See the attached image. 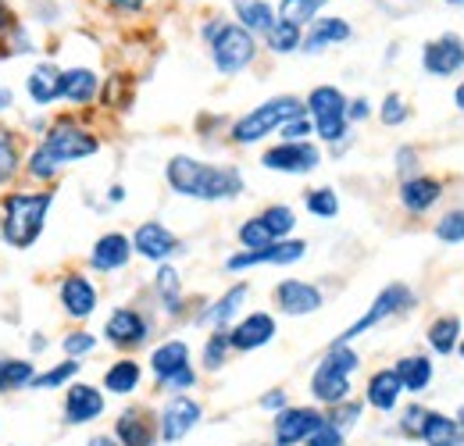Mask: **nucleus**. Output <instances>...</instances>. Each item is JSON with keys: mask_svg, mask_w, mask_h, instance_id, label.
<instances>
[{"mask_svg": "<svg viewBox=\"0 0 464 446\" xmlns=\"http://www.w3.org/2000/svg\"><path fill=\"white\" fill-rule=\"evenodd\" d=\"M101 147H104V143H101L97 129H90V125H86L82 118H75V114H58V118L47 125L44 140L25 154V175H29L33 182H40V186H54L64 168L79 165V161L101 154Z\"/></svg>", "mask_w": 464, "mask_h": 446, "instance_id": "f257e3e1", "label": "nucleus"}, {"mask_svg": "<svg viewBox=\"0 0 464 446\" xmlns=\"http://www.w3.org/2000/svg\"><path fill=\"white\" fill-rule=\"evenodd\" d=\"M165 182L175 197L200 200V204H226V200L243 197L246 189V179L236 165H215V161H200L189 154L169 158Z\"/></svg>", "mask_w": 464, "mask_h": 446, "instance_id": "f03ea898", "label": "nucleus"}, {"mask_svg": "<svg viewBox=\"0 0 464 446\" xmlns=\"http://www.w3.org/2000/svg\"><path fill=\"white\" fill-rule=\"evenodd\" d=\"M54 200H58L54 186L4 189L0 193V243H7L11 250H33L47 228Z\"/></svg>", "mask_w": 464, "mask_h": 446, "instance_id": "7ed1b4c3", "label": "nucleus"}, {"mask_svg": "<svg viewBox=\"0 0 464 446\" xmlns=\"http://www.w3.org/2000/svg\"><path fill=\"white\" fill-rule=\"evenodd\" d=\"M357 372H361V354L353 350V343H329V350L318 357V364H314V372L307 379L311 403L329 411V407L350 400Z\"/></svg>", "mask_w": 464, "mask_h": 446, "instance_id": "20e7f679", "label": "nucleus"}, {"mask_svg": "<svg viewBox=\"0 0 464 446\" xmlns=\"http://www.w3.org/2000/svg\"><path fill=\"white\" fill-rule=\"evenodd\" d=\"M296 114H304V97H293V93L268 97L257 108H250L236 121H229V143L232 147H257L268 136H279V129Z\"/></svg>", "mask_w": 464, "mask_h": 446, "instance_id": "39448f33", "label": "nucleus"}, {"mask_svg": "<svg viewBox=\"0 0 464 446\" xmlns=\"http://www.w3.org/2000/svg\"><path fill=\"white\" fill-rule=\"evenodd\" d=\"M347 104H350L347 93H343L340 86H329V82L314 86V90L304 97V112L314 121L318 143L333 147L336 154H343L347 143L353 140V125L347 121Z\"/></svg>", "mask_w": 464, "mask_h": 446, "instance_id": "423d86ee", "label": "nucleus"}, {"mask_svg": "<svg viewBox=\"0 0 464 446\" xmlns=\"http://www.w3.org/2000/svg\"><path fill=\"white\" fill-rule=\"evenodd\" d=\"M414 307H418V293H414L407 282H390V286H382V289L375 293V300L368 304V311H364L357 322H350L347 329L336 335L333 343H353V339H361L364 333L386 325L390 318H404V315H411Z\"/></svg>", "mask_w": 464, "mask_h": 446, "instance_id": "0eeeda50", "label": "nucleus"}, {"mask_svg": "<svg viewBox=\"0 0 464 446\" xmlns=\"http://www.w3.org/2000/svg\"><path fill=\"white\" fill-rule=\"evenodd\" d=\"M208 54H211V64H215L218 75H239V72H246V68L257 61L261 44H257V36L246 33L239 22L222 18L218 33L208 40Z\"/></svg>", "mask_w": 464, "mask_h": 446, "instance_id": "6e6552de", "label": "nucleus"}, {"mask_svg": "<svg viewBox=\"0 0 464 446\" xmlns=\"http://www.w3.org/2000/svg\"><path fill=\"white\" fill-rule=\"evenodd\" d=\"M104 343L115 346L118 354H136L150 343L154 335V318L143 311V307H132V304H121L115 307L108 318H104Z\"/></svg>", "mask_w": 464, "mask_h": 446, "instance_id": "1a4fd4ad", "label": "nucleus"}, {"mask_svg": "<svg viewBox=\"0 0 464 446\" xmlns=\"http://www.w3.org/2000/svg\"><path fill=\"white\" fill-rule=\"evenodd\" d=\"M204 422V403L193 393H179V396H165V403L158 407V432H161V446L182 443L186 436H193V429Z\"/></svg>", "mask_w": 464, "mask_h": 446, "instance_id": "9d476101", "label": "nucleus"}, {"mask_svg": "<svg viewBox=\"0 0 464 446\" xmlns=\"http://www.w3.org/2000/svg\"><path fill=\"white\" fill-rule=\"evenodd\" d=\"M325 425V411L318 403H290L272 414V443L268 446H304Z\"/></svg>", "mask_w": 464, "mask_h": 446, "instance_id": "9b49d317", "label": "nucleus"}, {"mask_svg": "<svg viewBox=\"0 0 464 446\" xmlns=\"http://www.w3.org/2000/svg\"><path fill=\"white\" fill-rule=\"evenodd\" d=\"M307 257V239L290 236V239H279L272 247H261V250H236L226 257V272L239 276V272H250V268H261V265H276V268H290L296 261Z\"/></svg>", "mask_w": 464, "mask_h": 446, "instance_id": "f8f14e48", "label": "nucleus"}, {"mask_svg": "<svg viewBox=\"0 0 464 446\" xmlns=\"http://www.w3.org/2000/svg\"><path fill=\"white\" fill-rule=\"evenodd\" d=\"M108 411V393L93 383H82L75 379L72 386H64V396H61V422L72 425V429H82V425H93L101 422Z\"/></svg>", "mask_w": 464, "mask_h": 446, "instance_id": "ddd939ff", "label": "nucleus"}, {"mask_svg": "<svg viewBox=\"0 0 464 446\" xmlns=\"http://www.w3.org/2000/svg\"><path fill=\"white\" fill-rule=\"evenodd\" d=\"M111 436L118 446H161L158 432V411L150 403H129L121 407L111 422Z\"/></svg>", "mask_w": 464, "mask_h": 446, "instance_id": "4468645a", "label": "nucleus"}, {"mask_svg": "<svg viewBox=\"0 0 464 446\" xmlns=\"http://www.w3.org/2000/svg\"><path fill=\"white\" fill-rule=\"evenodd\" d=\"M325 161V154H322V143H314V140H307V143H276V147H268L265 154H261V168L265 171H279V175H311V171H318Z\"/></svg>", "mask_w": 464, "mask_h": 446, "instance_id": "2eb2a0df", "label": "nucleus"}, {"mask_svg": "<svg viewBox=\"0 0 464 446\" xmlns=\"http://www.w3.org/2000/svg\"><path fill=\"white\" fill-rule=\"evenodd\" d=\"M58 304L72 322H86L101 307V289L82 268H72L58 279Z\"/></svg>", "mask_w": 464, "mask_h": 446, "instance_id": "dca6fc26", "label": "nucleus"}, {"mask_svg": "<svg viewBox=\"0 0 464 446\" xmlns=\"http://www.w3.org/2000/svg\"><path fill=\"white\" fill-rule=\"evenodd\" d=\"M182 250H186L182 239L165 222H158V218L140 222L132 228V254L150 261V265H169L175 254H182Z\"/></svg>", "mask_w": 464, "mask_h": 446, "instance_id": "f3484780", "label": "nucleus"}, {"mask_svg": "<svg viewBox=\"0 0 464 446\" xmlns=\"http://www.w3.org/2000/svg\"><path fill=\"white\" fill-rule=\"evenodd\" d=\"M272 304L279 315L286 318H307L314 311H322L325 304V293L318 282H307V279H283L272 286Z\"/></svg>", "mask_w": 464, "mask_h": 446, "instance_id": "a211bd4d", "label": "nucleus"}, {"mask_svg": "<svg viewBox=\"0 0 464 446\" xmlns=\"http://www.w3.org/2000/svg\"><path fill=\"white\" fill-rule=\"evenodd\" d=\"M246 300H250V286H246V282H236L222 296L200 304V311L193 315V325H197V329H208V333H211V329H232V325L239 322Z\"/></svg>", "mask_w": 464, "mask_h": 446, "instance_id": "6ab92c4d", "label": "nucleus"}, {"mask_svg": "<svg viewBox=\"0 0 464 446\" xmlns=\"http://www.w3.org/2000/svg\"><path fill=\"white\" fill-rule=\"evenodd\" d=\"M276 335H279V318L272 311H246L229 329L232 354H254V350L268 346Z\"/></svg>", "mask_w": 464, "mask_h": 446, "instance_id": "aec40b11", "label": "nucleus"}, {"mask_svg": "<svg viewBox=\"0 0 464 446\" xmlns=\"http://www.w3.org/2000/svg\"><path fill=\"white\" fill-rule=\"evenodd\" d=\"M421 68L432 79H450L464 72V40L458 33H443L421 47Z\"/></svg>", "mask_w": 464, "mask_h": 446, "instance_id": "412c9836", "label": "nucleus"}, {"mask_svg": "<svg viewBox=\"0 0 464 446\" xmlns=\"http://www.w3.org/2000/svg\"><path fill=\"white\" fill-rule=\"evenodd\" d=\"M443 197H447V182L440 175H429V171H421L414 179H404L397 186V200H401V208H404L411 218L429 215Z\"/></svg>", "mask_w": 464, "mask_h": 446, "instance_id": "4be33fe9", "label": "nucleus"}, {"mask_svg": "<svg viewBox=\"0 0 464 446\" xmlns=\"http://www.w3.org/2000/svg\"><path fill=\"white\" fill-rule=\"evenodd\" d=\"M404 386H401V379H397V372H393V364H386V368H375L368 379H364V393H361V400H364V407L368 411H375V414H397L401 407H404Z\"/></svg>", "mask_w": 464, "mask_h": 446, "instance_id": "5701e85b", "label": "nucleus"}, {"mask_svg": "<svg viewBox=\"0 0 464 446\" xmlns=\"http://www.w3.org/2000/svg\"><path fill=\"white\" fill-rule=\"evenodd\" d=\"M136 254H132V236H125V232H104V236H97V243L90 247V257H86V265L97 272V276H115L121 268H129V261H132Z\"/></svg>", "mask_w": 464, "mask_h": 446, "instance_id": "b1692460", "label": "nucleus"}, {"mask_svg": "<svg viewBox=\"0 0 464 446\" xmlns=\"http://www.w3.org/2000/svg\"><path fill=\"white\" fill-rule=\"evenodd\" d=\"M189 364H193V350H189L186 339H179V335L161 339V343L150 350V357H147V372L154 375V390H158L161 383H169L172 375L186 372Z\"/></svg>", "mask_w": 464, "mask_h": 446, "instance_id": "393cba45", "label": "nucleus"}, {"mask_svg": "<svg viewBox=\"0 0 464 446\" xmlns=\"http://www.w3.org/2000/svg\"><path fill=\"white\" fill-rule=\"evenodd\" d=\"M353 36V25L340 15H318L307 29H304V44H300V54H325L329 47H340Z\"/></svg>", "mask_w": 464, "mask_h": 446, "instance_id": "a878e982", "label": "nucleus"}, {"mask_svg": "<svg viewBox=\"0 0 464 446\" xmlns=\"http://www.w3.org/2000/svg\"><path fill=\"white\" fill-rule=\"evenodd\" d=\"M150 289H154V300H158V307H161L165 318L175 322V318H182L189 311V300H186V289H182V276H179V268H175L172 261L154 268Z\"/></svg>", "mask_w": 464, "mask_h": 446, "instance_id": "bb28decb", "label": "nucleus"}, {"mask_svg": "<svg viewBox=\"0 0 464 446\" xmlns=\"http://www.w3.org/2000/svg\"><path fill=\"white\" fill-rule=\"evenodd\" d=\"M101 75L86 64H75V68H61V101L68 108H90L97 97H101Z\"/></svg>", "mask_w": 464, "mask_h": 446, "instance_id": "cd10ccee", "label": "nucleus"}, {"mask_svg": "<svg viewBox=\"0 0 464 446\" xmlns=\"http://www.w3.org/2000/svg\"><path fill=\"white\" fill-rule=\"evenodd\" d=\"M393 372H397L404 393L414 396V400L425 396V393L432 390V383H436V361H432V354H404V357L393 361Z\"/></svg>", "mask_w": 464, "mask_h": 446, "instance_id": "c85d7f7f", "label": "nucleus"}, {"mask_svg": "<svg viewBox=\"0 0 464 446\" xmlns=\"http://www.w3.org/2000/svg\"><path fill=\"white\" fill-rule=\"evenodd\" d=\"M143 375H147V368L132 354H118V361H111L104 368L101 390L108 393V396H136V393L143 390Z\"/></svg>", "mask_w": 464, "mask_h": 446, "instance_id": "c756f323", "label": "nucleus"}, {"mask_svg": "<svg viewBox=\"0 0 464 446\" xmlns=\"http://www.w3.org/2000/svg\"><path fill=\"white\" fill-rule=\"evenodd\" d=\"M25 93L36 108H51L61 101V68L54 61H40L29 75H25Z\"/></svg>", "mask_w": 464, "mask_h": 446, "instance_id": "7c9ffc66", "label": "nucleus"}, {"mask_svg": "<svg viewBox=\"0 0 464 446\" xmlns=\"http://www.w3.org/2000/svg\"><path fill=\"white\" fill-rule=\"evenodd\" d=\"M461 339H464V322L458 315H440L425 329V343H429V354L432 357H454Z\"/></svg>", "mask_w": 464, "mask_h": 446, "instance_id": "2f4dec72", "label": "nucleus"}, {"mask_svg": "<svg viewBox=\"0 0 464 446\" xmlns=\"http://www.w3.org/2000/svg\"><path fill=\"white\" fill-rule=\"evenodd\" d=\"M418 443L421 446H464V432L454 414H443V411L429 407V414H425V422H421Z\"/></svg>", "mask_w": 464, "mask_h": 446, "instance_id": "473e14b6", "label": "nucleus"}, {"mask_svg": "<svg viewBox=\"0 0 464 446\" xmlns=\"http://www.w3.org/2000/svg\"><path fill=\"white\" fill-rule=\"evenodd\" d=\"M22 171H25V147H22V132L0 121V189H7Z\"/></svg>", "mask_w": 464, "mask_h": 446, "instance_id": "72a5a7b5", "label": "nucleus"}, {"mask_svg": "<svg viewBox=\"0 0 464 446\" xmlns=\"http://www.w3.org/2000/svg\"><path fill=\"white\" fill-rule=\"evenodd\" d=\"M232 11H236V22L254 36H265L279 22V11L268 0H232Z\"/></svg>", "mask_w": 464, "mask_h": 446, "instance_id": "f704fd0d", "label": "nucleus"}, {"mask_svg": "<svg viewBox=\"0 0 464 446\" xmlns=\"http://www.w3.org/2000/svg\"><path fill=\"white\" fill-rule=\"evenodd\" d=\"M33 40L29 33L22 29L18 15L7 7V0H0V57H14V54H33Z\"/></svg>", "mask_w": 464, "mask_h": 446, "instance_id": "c9c22d12", "label": "nucleus"}, {"mask_svg": "<svg viewBox=\"0 0 464 446\" xmlns=\"http://www.w3.org/2000/svg\"><path fill=\"white\" fill-rule=\"evenodd\" d=\"M36 372H40V368H36V361L4 354V357H0V396H7V393L33 390V379H36Z\"/></svg>", "mask_w": 464, "mask_h": 446, "instance_id": "e433bc0d", "label": "nucleus"}, {"mask_svg": "<svg viewBox=\"0 0 464 446\" xmlns=\"http://www.w3.org/2000/svg\"><path fill=\"white\" fill-rule=\"evenodd\" d=\"M232 361V343H229V329H211L204 346H200V372L208 375H218L226 364Z\"/></svg>", "mask_w": 464, "mask_h": 446, "instance_id": "4c0bfd02", "label": "nucleus"}, {"mask_svg": "<svg viewBox=\"0 0 464 446\" xmlns=\"http://www.w3.org/2000/svg\"><path fill=\"white\" fill-rule=\"evenodd\" d=\"M79 375H82V361H75V357H64V361H58V364H51V368L36 372V379H33V390H36V393L64 390V386H72Z\"/></svg>", "mask_w": 464, "mask_h": 446, "instance_id": "58836bf2", "label": "nucleus"}, {"mask_svg": "<svg viewBox=\"0 0 464 446\" xmlns=\"http://www.w3.org/2000/svg\"><path fill=\"white\" fill-rule=\"evenodd\" d=\"M261 40H265V51H268V54L286 57V54H296V51H300V44H304V29L279 18V22H276Z\"/></svg>", "mask_w": 464, "mask_h": 446, "instance_id": "ea45409f", "label": "nucleus"}, {"mask_svg": "<svg viewBox=\"0 0 464 446\" xmlns=\"http://www.w3.org/2000/svg\"><path fill=\"white\" fill-rule=\"evenodd\" d=\"M304 208L311 218H322V222H333L340 218V193L333 186H314L304 193Z\"/></svg>", "mask_w": 464, "mask_h": 446, "instance_id": "a19ab883", "label": "nucleus"}, {"mask_svg": "<svg viewBox=\"0 0 464 446\" xmlns=\"http://www.w3.org/2000/svg\"><path fill=\"white\" fill-rule=\"evenodd\" d=\"M325 4H329V0H279V18L300 25V29H307V25L325 11Z\"/></svg>", "mask_w": 464, "mask_h": 446, "instance_id": "79ce46f5", "label": "nucleus"}, {"mask_svg": "<svg viewBox=\"0 0 464 446\" xmlns=\"http://www.w3.org/2000/svg\"><path fill=\"white\" fill-rule=\"evenodd\" d=\"M257 215H261V222L268 225V232L276 239H290L293 232H296V211H293L290 204H268Z\"/></svg>", "mask_w": 464, "mask_h": 446, "instance_id": "37998d69", "label": "nucleus"}, {"mask_svg": "<svg viewBox=\"0 0 464 446\" xmlns=\"http://www.w3.org/2000/svg\"><path fill=\"white\" fill-rule=\"evenodd\" d=\"M361 418H364V400H361V396H350V400H343V403H336V407L325 411V422L336 425V429L347 432V436L361 425Z\"/></svg>", "mask_w": 464, "mask_h": 446, "instance_id": "c03bdc74", "label": "nucleus"}, {"mask_svg": "<svg viewBox=\"0 0 464 446\" xmlns=\"http://www.w3.org/2000/svg\"><path fill=\"white\" fill-rule=\"evenodd\" d=\"M236 239H239V250H261V247L279 243V239L268 232V225L261 222V215H250L246 222H239V228H236Z\"/></svg>", "mask_w": 464, "mask_h": 446, "instance_id": "a18cd8bd", "label": "nucleus"}, {"mask_svg": "<svg viewBox=\"0 0 464 446\" xmlns=\"http://www.w3.org/2000/svg\"><path fill=\"white\" fill-rule=\"evenodd\" d=\"M432 236L440 239V243H447V247H461L464 243V208H450V211H443L436 225H432Z\"/></svg>", "mask_w": 464, "mask_h": 446, "instance_id": "49530a36", "label": "nucleus"}, {"mask_svg": "<svg viewBox=\"0 0 464 446\" xmlns=\"http://www.w3.org/2000/svg\"><path fill=\"white\" fill-rule=\"evenodd\" d=\"M425 414H429V407H425L421 400H411L407 407H401V411H397V436H401V440H411V443H418Z\"/></svg>", "mask_w": 464, "mask_h": 446, "instance_id": "de8ad7c7", "label": "nucleus"}, {"mask_svg": "<svg viewBox=\"0 0 464 446\" xmlns=\"http://www.w3.org/2000/svg\"><path fill=\"white\" fill-rule=\"evenodd\" d=\"M97 346H101V335L90 333V329H72V333H64V339H61V350H64V357H75V361L90 357Z\"/></svg>", "mask_w": 464, "mask_h": 446, "instance_id": "09e8293b", "label": "nucleus"}, {"mask_svg": "<svg viewBox=\"0 0 464 446\" xmlns=\"http://www.w3.org/2000/svg\"><path fill=\"white\" fill-rule=\"evenodd\" d=\"M407 118H411V104H407L401 93H386L382 104H379V121L386 129H397V125H404Z\"/></svg>", "mask_w": 464, "mask_h": 446, "instance_id": "8fccbe9b", "label": "nucleus"}, {"mask_svg": "<svg viewBox=\"0 0 464 446\" xmlns=\"http://www.w3.org/2000/svg\"><path fill=\"white\" fill-rule=\"evenodd\" d=\"M393 168H397V179H401V182H404V179H414V175H421V150H418L414 143L397 147V150H393Z\"/></svg>", "mask_w": 464, "mask_h": 446, "instance_id": "3c124183", "label": "nucleus"}, {"mask_svg": "<svg viewBox=\"0 0 464 446\" xmlns=\"http://www.w3.org/2000/svg\"><path fill=\"white\" fill-rule=\"evenodd\" d=\"M279 140H283V143H307V140H314V121L307 118V112L290 118V121L279 129Z\"/></svg>", "mask_w": 464, "mask_h": 446, "instance_id": "603ef678", "label": "nucleus"}, {"mask_svg": "<svg viewBox=\"0 0 464 446\" xmlns=\"http://www.w3.org/2000/svg\"><path fill=\"white\" fill-rule=\"evenodd\" d=\"M257 407H261L265 414H279V411H286V407H290V393L283 390V386L261 393V396H257Z\"/></svg>", "mask_w": 464, "mask_h": 446, "instance_id": "864d4df0", "label": "nucleus"}, {"mask_svg": "<svg viewBox=\"0 0 464 446\" xmlns=\"http://www.w3.org/2000/svg\"><path fill=\"white\" fill-rule=\"evenodd\" d=\"M304 446H350V443H347V432H340L336 425H329V422H325V425H322V429H318V432H314Z\"/></svg>", "mask_w": 464, "mask_h": 446, "instance_id": "5fc2aeb1", "label": "nucleus"}, {"mask_svg": "<svg viewBox=\"0 0 464 446\" xmlns=\"http://www.w3.org/2000/svg\"><path fill=\"white\" fill-rule=\"evenodd\" d=\"M372 114H375V108H372V101H368V97H350V104H347L350 125H361V121H368Z\"/></svg>", "mask_w": 464, "mask_h": 446, "instance_id": "6e6d98bb", "label": "nucleus"}, {"mask_svg": "<svg viewBox=\"0 0 464 446\" xmlns=\"http://www.w3.org/2000/svg\"><path fill=\"white\" fill-rule=\"evenodd\" d=\"M101 4L111 7V11H121V15H136V11L147 7V0H101Z\"/></svg>", "mask_w": 464, "mask_h": 446, "instance_id": "4d7b16f0", "label": "nucleus"}, {"mask_svg": "<svg viewBox=\"0 0 464 446\" xmlns=\"http://www.w3.org/2000/svg\"><path fill=\"white\" fill-rule=\"evenodd\" d=\"M47 346H51V339H47L44 333H33V335H29V350H33V354H44Z\"/></svg>", "mask_w": 464, "mask_h": 446, "instance_id": "13d9d810", "label": "nucleus"}, {"mask_svg": "<svg viewBox=\"0 0 464 446\" xmlns=\"http://www.w3.org/2000/svg\"><path fill=\"white\" fill-rule=\"evenodd\" d=\"M86 446H118V440L111 436V432H97V436L86 440Z\"/></svg>", "mask_w": 464, "mask_h": 446, "instance_id": "bf43d9fd", "label": "nucleus"}, {"mask_svg": "<svg viewBox=\"0 0 464 446\" xmlns=\"http://www.w3.org/2000/svg\"><path fill=\"white\" fill-rule=\"evenodd\" d=\"M121 200H125V186H121V182H115V186L108 189V204H121Z\"/></svg>", "mask_w": 464, "mask_h": 446, "instance_id": "052dcab7", "label": "nucleus"}, {"mask_svg": "<svg viewBox=\"0 0 464 446\" xmlns=\"http://www.w3.org/2000/svg\"><path fill=\"white\" fill-rule=\"evenodd\" d=\"M454 108L464 114V79L458 82V90H454Z\"/></svg>", "mask_w": 464, "mask_h": 446, "instance_id": "680f3d73", "label": "nucleus"}, {"mask_svg": "<svg viewBox=\"0 0 464 446\" xmlns=\"http://www.w3.org/2000/svg\"><path fill=\"white\" fill-rule=\"evenodd\" d=\"M454 418H458V425H461V432H464V403L458 407V411H454Z\"/></svg>", "mask_w": 464, "mask_h": 446, "instance_id": "e2e57ef3", "label": "nucleus"}, {"mask_svg": "<svg viewBox=\"0 0 464 446\" xmlns=\"http://www.w3.org/2000/svg\"><path fill=\"white\" fill-rule=\"evenodd\" d=\"M458 357H461V361H464V339H461V343H458Z\"/></svg>", "mask_w": 464, "mask_h": 446, "instance_id": "0e129e2a", "label": "nucleus"}, {"mask_svg": "<svg viewBox=\"0 0 464 446\" xmlns=\"http://www.w3.org/2000/svg\"><path fill=\"white\" fill-rule=\"evenodd\" d=\"M447 4H454V7H464V0H447Z\"/></svg>", "mask_w": 464, "mask_h": 446, "instance_id": "69168bd1", "label": "nucleus"}]
</instances>
